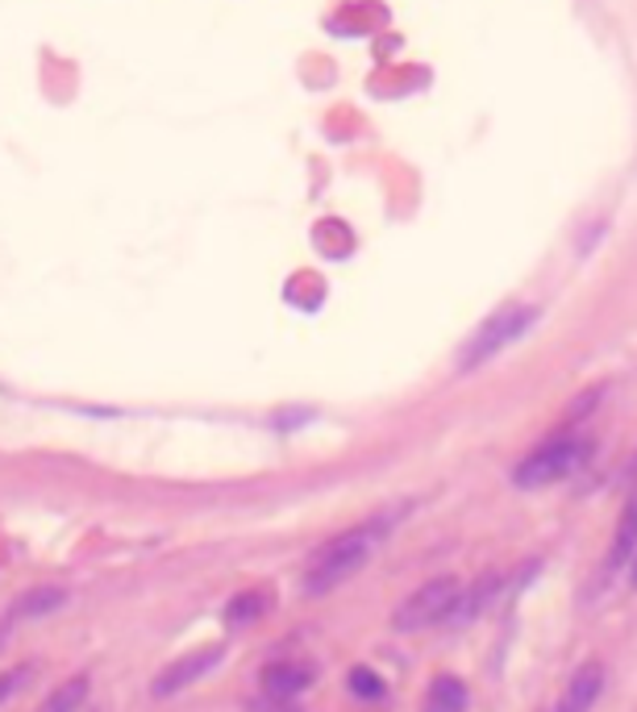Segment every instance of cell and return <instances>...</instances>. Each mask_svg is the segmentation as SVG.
Segmentation results:
<instances>
[{
  "instance_id": "obj_15",
  "label": "cell",
  "mask_w": 637,
  "mask_h": 712,
  "mask_svg": "<svg viewBox=\"0 0 637 712\" xmlns=\"http://www.w3.org/2000/svg\"><path fill=\"white\" fill-rule=\"evenodd\" d=\"M25 679H30V667H18V671H9V675H0V700H4V695L9 692H18L21 683H25Z\"/></svg>"
},
{
  "instance_id": "obj_13",
  "label": "cell",
  "mask_w": 637,
  "mask_h": 712,
  "mask_svg": "<svg viewBox=\"0 0 637 712\" xmlns=\"http://www.w3.org/2000/svg\"><path fill=\"white\" fill-rule=\"evenodd\" d=\"M267 608H271V591H259V588L238 591V596L225 605V621H229V626H250V621H259Z\"/></svg>"
},
{
  "instance_id": "obj_9",
  "label": "cell",
  "mask_w": 637,
  "mask_h": 712,
  "mask_svg": "<svg viewBox=\"0 0 637 712\" xmlns=\"http://www.w3.org/2000/svg\"><path fill=\"white\" fill-rule=\"evenodd\" d=\"M500 588H504V575H483V579H475L471 588L463 591V600H459V612H454V621H475V617H483L487 612V605L500 596Z\"/></svg>"
},
{
  "instance_id": "obj_6",
  "label": "cell",
  "mask_w": 637,
  "mask_h": 712,
  "mask_svg": "<svg viewBox=\"0 0 637 712\" xmlns=\"http://www.w3.org/2000/svg\"><path fill=\"white\" fill-rule=\"evenodd\" d=\"M600 692H604V662L592 659L571 675L567 692H563V700H558L554 712H592L596 700H600Z\"/></svg>"
},
{
  "instance_id": "obj_8",
  "label": "cell",
  "mask_w": 637,
  "mask_h": 712,
  "mask_svg": "<svg viewBox=\"0 0 637 712\" xmlns=\"http://www.w3.org/2000/svg\"><path fill=\"white\" fill-rule=\"evenodd\" d=\"M634 555H637V492L620 508L617 529H613V550H608V567L620 571L625 563H634Z\"/></svg>"
},
{
  "instance_id": "obj_17",
  "label": "cell",
  "mask_w": 637,
  "mask_h": 712,
  "mask_svg": "<svg viewBox=\"0 0 637 712\" xmlns=\"http://www.w3.org/2000/svg\"><path fill=\"white\" fill-rule=\"evenodd\" d=\"M629 475H634V479H637V458H634V467H629Z\"/></svg>"
},
{
  "instance_id": "obj_10",
  "label": "cell",
  "mask_w": 637,
  "mask_h": 712,
  "mask_svg": "<svg viewBox=\"0 0 637 712\" xmlns=\"http://www.w3.org/2000/svg\"><path fill=\"white\" fill-rule=\"evenodd\" d=\"M466 709V683L459 675H433L425 692V712H463Z\"/></svg>"
},
{
  "instance_id": "obj_12",
  "label": "cell",
  "mask_w": 637,
  "mask_h": 712,
  "mask_svg": "<svg viewBox=\"0 0 637 712\" xmlns=\"http://www.w3.org/2000/svg\"><path fill=\"white\" fill-rule=\"evenodd\" d=\"M88 692H92V679L71 675V679H63V683H59L51 695H47V704H42L38 712H80V709H84Z\"/></svg>"
},
{
  "instance_id": "obj_14",
  "label": "cell",
  "mask_w": 637,
  "mask_h": 712,
  "mask_svg": "<svg viewBox=\"0 0 637 712\" xmlns=\"http://www.w3.org/2000/svg\"><path fill=\"white\" fill-rule=\"evenodd\" d=\"M346 688L359 695V700H379V695L388 692V688H383V679H379L376 671H367V667H355V671L346 675Z\"/></svg>"
},
{
  "instance_id": "obj_3",
  "label": "cell",
  "mask_w": 637,
  "mask_h": 712,
  "mask_svg": "<svg viewBox=\"0 0 637 712\" xmlns=\"http://www.w3.org/2000/svg\"><path fill=\"white\" fill-rule=\"evenodd\" d=\"M592 454L587 437H571L558 434L551 442H542L534 454H525L517 467H513V484L517 487H551L558 479H571L575 471L584 467V458Z\"/></svg>"
},
{
  "instance_id": "obj_5",
  "label": "cell",
  "mask_w": 637,
  "mask_h": 712,
  "mask_svg": "<svg viewBox=\"0 0 637 712\" xmlns=\"http://www.w3.org/2000/svg\"><path fill=\"white\" fill-rule=\"evenodd\" d=\"M222 659H225V646H205V650H192V654H184V659H175L172 667H163V671H158L155 683H151V692H155V695L184 692L188 683L205 679Z\"/></svg>"
},
{
  "instance_id": "obj_7",
  "label": "cell",
  "mask_w": 637,
  "mask_h": 712,
  "mask_svg": "<svg viewBox=\"0 0 637 712\" xmlns=\"http://www.w3.org/2000/svg\"><path fill=\"white\" fill-rule=\"evenodd\" d=\"M309 683H312V667H305V662H271V667L263 671V688H267L271 700H292V695H300Z\"/></svg>"
},
{
  "instance_id": "obj_16",
  "label": "cell",
  "mask_w": 637,
  "mask_h": 712,
  "mask_svg": "<svg viewBox=\"0 0 637 712\" xmlns=\"http://www.w3.org/2000/svg\"><path fill=\"white\" fill-rule=\"evenodd\" d=\"M629 584L637 588V555H634V563H629Z\"/></svg>"
},
{
  "instance_id": "obj_4",
  "label": "cell",
  "mask_w": 637,
  "mask_h": 712,
  "mask_svg": "<svg viewBox=\"0 0 637 712\" xmlns=\"http://www.w3.org/2000/svg\"><path fill=\"white\" fill-rule=\"evenodd\" d=\"M534 321H537L534 305H504V309H496L480 330L471 333V342H466L463 354H459V371L466 375V371H480L483 363H492L500 350L513 347Z\"/></svg>"
},
{
  "instance_id": "obj_2",
  "label": "cell",
  "mask_w": 637,
  "mask_h": 712,
  "mask_svg": "<svg viewBox=\"0 0 637 712\" xmlns=\"http://www.w3.org/2000/svg\"><path fill=\"white\" fill-rule=\"evenodd\" d=\"M466 584L459 575H438V579H425L417 591H409L400 608L392 612V629L397 633H421V629H433L442 621H454L459 612V600H463Z\"/></svg>"
},
{
  "instance_id": "obj_1",
  "label": "cell",
  "mask_w": 637,
  "mask_h": 712,
  "mask_svg": "<svg viewBox=\"0 0 637 712\" xmlns=\"http://www.w3.org/2000/svg\"><path fill=\"white\" fill-rule=\"evenodd\" d=\"M376 538L379 525H362V529H350V534H338L333 541H326L305 567V591L321 596V591H333L342 588L346 579H355L376 550Z\"/></svg>"
},
{
  "instance_id": "obj_11",
  "label": "cell",
  "mask_w": 637,
  "mask_h": 712,
  "mask_svg": "<svg viewBox=\"0 0 637 712\" xmlns=\"http://www.w3.org/2000/svg\"><path fill=\"white\" fill-rule=\"evenodd\" d=\"M63 600H68V591L63 588H30L13 600L9 612H13V617H51V612L63 608Z\"/></svg>"
}]
</instances>
